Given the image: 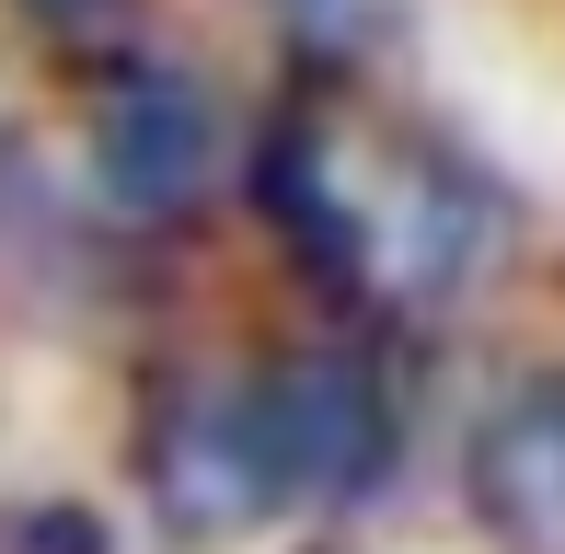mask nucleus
I'll return each mask as SVG.
<instances>
[{
    "mask_svg": "<svg viewBox=\"0 0 565 554\" xmlns=\"http://www.w3.org/2000/svg\"><path fill=\"white\" fill-rule=\"evenodd\" d=\"M473 497L520 554H565V382L520 393L473 439Z\"/></svg>",
    "mask_w": 565,
    "mask_h": 554,
    "instance_id": "nucleus-1",
    "label": "nucleus"
},
{
    "mask_svg": "<svg viewBox=\"0 0 565 554\" xmlns=\"http://www.w3.org/2000/svg\"><path fill=\"white\" fill-rule=\"evenodd\" d=\"M196 162H209V105H196L185 82H127L116 116H105V173L162 209V196L196 185Z\"/></svg>",
    "mask_w": 565,
    "mask_h": 554,
    "instance_id": "nucleus-2",
    "label": "nucleus"
},
{
    "mask_svg": "<svg viewBox=\"0 0 565 554\" xmlns=\"http://www.w3.org/2000/svg\"><path fill=\"white\" fill-rule=\"evenodd\" d=\"M277 23H289V35H323V46H358L381 23V0H266Z\"/></svg>",
    "mask_w": 565,
    "mask_h": 554,
    "instance_id": "nucleus-3",
    "label": "nucleus"
}]
</instances>
